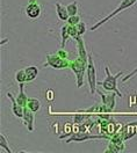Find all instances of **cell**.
I'll list each match as a JSON object with an SVG mask.
<instances>
[{
  "label": "cell",
  "instance_id": "cell-1",
  "mask_svg": "<svg viewBox=\"0 0 137 153\" xmlns=\"http://www.w3.org/2000/svg\"><path fill=\"white\" fill-rule=\"evenodd\" d=\"M105 72H106V78L102 81L98 82V84L101 85L106 92H114V93L118 94V97H122V93L120 92V89H118V79L123 74V71H120L118 73L113 76L110 70H109V67L106 65L105 66Z\"/></svg>",
  "mask_w": 137,
  "mask_h": 153
},
{
  "label": "cell",
  "instance_id": "cell-2",
  "mask_svg": "<svg viewBox=\"0 0 137 153\" xmlns=\"http://www.w3.org/2000/svg\"><path fill=\"white\" fill-rule=\"evenodd\" d=\"M87 64L88 59H84L79 56L74 60H72L70 64L71 71L76 74V78H77V87L78 88L84 86V76L87 70Z\"/></svg>",
  "mask_w": 137,
  "mask_h": 153
},
{
  "label": "cell",
  "instance_id": "cell-3",
  "mask_svg": "<svg viewBox=\"0 0 137 153\" xmlns=\"http://www.w3.org/2000/svg\"><path fill=\"white\" fill-rule=\"evenodd\" d=\"M136 2H137V0H121V2L118 4V7L113 10L110 14H108L107 16H105L102 20L98 21L95 25H93V26L91 27V30H92V31H94L95 29H98L99 27H101L102 25H105V23H106V22H108L109 20H112L113 18H115L116 15H118L121 12L128 10V8H130V7H133V6H134Z\"/></svg>",
  "mask_w": 137,
  "mask_h": 153
},
{
  "label": "cell",
  "instance_id": "cell-4",
  "mask_svg": "<svg viewBox=\"0 0 137 153\" xmlns=\"http://www.w3.org/2000/svg\"><path fill=\"white\" fill-rule=\"evenodd\" d=\"M71 62L68 58H65L60 56L58 52L56 53H48L47 55V62L43 64V67H52L56 70H63V68H68Z\"/></svg>",
  "mask_w": 137,
  "mask_h": 153
},
{
  "label": "cell",
  "instance_id": "cell-5",
  "mask_svg": "<svg viewBox=\"0 0 137 153\" xmlns=\"http://www.w3.org/2000/svg\"><path fill=\"white\" fill-rule=\"evenodd\" d=\"M86 76H87V81L89 85V92L91 94L97 93V68L94 65V60H93V55L92 52L88 53V64H87V70H86Z\"/></svg>",
  "mask_w": 137,
  "mask_h": 153
},
{
  "label": "cell",
  "instance_id": "cell-6",
  "mask_svg": "<svg viewBox=\"0 0 137 153\" xmlns=\"http://www.w3.org/2000/svg\"><path fill=\"white\" fill-rule=\"evenodd\" d=\"M109 137L105 136V134H91L86 132V131H77L74 134L70 136V138L65 140V143L68 144L71 142H85V140H89V139H108Z\"/></svg>",
  "mask_w": 137,
  "mask_h": 153
},
{
  "label": "cell",
  "instance_id": "cell-7",
  "mask_svg": "<svg viewBox=\"0 0 137 153\" xmlns=\"http://www.w3.org/2000/svg\"><path fill=\"white\" fill-rule=\"evenodd\" d=\"M97 92H98L99 95L101 96V101H102V105L105 107V110L107 113H112L114 110V108H115V101H116L118 94L112 92V93H109V94L106 95V94L101 93L100 91H97Z\"/></svg>",
  "mask_w": 137,
  "mask_h": 153
},
{
  "label": "cell",
  "instance_id": "cell-8",
  "mask_svg": "<svg viewBox=\"0 0 137 153\" xmlns=\"http://www.w3.org/2000/svg\"><path fill=\"white\" fill-rule=\"evenodd\" d=\"M41 12H42L41 6L36 2V0H29L28 5L26 6V14H27V16L29 19L35 20L37 19V18H39Z\"/></svg>",
  "mask_w": 137,
  "mask_h": 153
},
{
  "label": "cell",
  "instance_id": "cell-9",
  "mask_svg": "<svg viewBox=\"0 0 137 153\" xmlns=\"http://www.w3.org/2000/svg\"><path fill=\"white\" fill-rule=\"evenodd\" d=\"M35 113L31 111L28 107H25L23 108V116H22V120H23V123L27 125V129L28 131H33L34 130V123H35Z\"/></svg>",
  "mask_w": 137,
  "mask_h": 153
},
{
  "label": "cell",
  "instance_id": "cell-10",
  "mask_svg": "<svg viewBox=\"0 0 137 153\" xmlns=\"http://www.w3.org/2000/svg\"><path fill=\"white\" fill-rule=\"evenodd\" d=\"M6 95L10 97V102H12V113H13V115L19 117V118H22V116H23V107H21L18 103L16 97H14L12 95V93H7Z\"/></svg>",
  "mask_w": 137,
  "mask_h": 153
},
{
  "label": "cell",
  "instance_id": "cell-11",
  "mask_svg": "<svg viewBox=\"0 0 137 153\" xmlns=\"http://www.w3.org/2000/svg\"><path fill=\"white\" fill-rule=\"evenodd\" d=\"M55 8H56V14H57V16H58L59 20H62V21H68V19L70 18V14H68L66 6L62 5L60 2H56V4H55Z\"/></svg>",
  "mask_w": 137,
  "mask_h": 153
},
{
  "label": "cell",
  "instance_id": "cell-12",
  "mask_svg": "<svg viewBox=\"0 0 137 153\" xmlns=\"http://www.w3.org/2000/svg\"><path fill=\"white\" fill-rule=\"evenodd\" d=\"M76 43H77V51H78V56L84 59H88V52L84 43V38L83 36H78L76 38Z\"/></svg>",
  "mask_w": 137,
  "mask_h": 153
},
{
  "label": "cell",
  "instance_id": "cell-13",
  "mask_svg": "<svg viewBox=\"0 0 137 153\" xmlns=\"http://www.w3.org/2000/svg\"><path fill=\"white\" fill-rule=\"evenodd\" d=\"M20 91H19V94L16 95V101H18V103H19L21 107H27V102H28V96L27 94L25 93V91H23V88H25V82H21L20 84Z\"/></svg>",
  "mask_w": 137,
  "mask_h": 153
},
{
  "label": "cell",
  "instance_id": "cell-14",
  "mask_svg": "<svg viewBox=\"0 0 137 153\" xmlns=\"http://www.w3.org/2000/svg\"><path fill=\"white\" fill-rule=\"evenodd\" d=\"M60 36H62L60 48L64 49L65 44H66L68 38L71 37V35H70V25H68V23H65V25H63V26H62V28H60Z\"/></svg>",
  "mask_w": 137,
  "mask_h": 153
},
{
  "label": "cell",
  "instance_id": "cell-15",
  "mask_svg": "<svg viewBox=\"0 0 137 153\" xmlns=\"http://www.w3.org/2000/svg\"><path fill=\"white\" fill-rule=\"evenodd\" d=\"M25 70H26V74H27V82L34 81L39 76V67L37 66L31 65V66L26 67Z\"/></svg>",
  "mask_w": 137,
  "mask_h": 153
},
{
  "label": "cell",
  "instance_id": "cell-16",
  "mask_svg": "<svg viewBox=\"0 0 137 153\" xmlns=\"http://www.w3.org/2000/svg\"><path fill=\"white\" fill-rule=\"evenodd\" d=\"M27 107L29 108L31 111L34 113H37L39 109H41V102H39V99H28V102H27Z\"/></svg>",
  "mask_w": 137,
  "mask_h": 153
},
{
  "label": "cell",
  "instance_id": "cell-17",
  "mask_svg": "<svg viewBox=\"0 0 137 153\" xmlns=\"http://www.w3.org/2000/svg\"><path fill=\"white\" fill-rule=\"evenodd\" d=\"M0 147H1L2 150H5L7 153H13V151L10 150V147L8 140L6 139V137H5V134H0Z\"/></svg>",
  "mask_w": 137,
  "mask_h": 153
},
{
  "label": "cell",
  "instance_id": "cell-18",
  "mask_svg": "<svg viewBox=\"0 0 137 153\" xmlns=\"http://www.w3.org/2000/svg\"><path fill=\"white\" fill-rule=\"evenodd\" d=\"M15 80L21 84V82H27V74H26V70L25 68H21L16 73H15Z\"/></svg>",
  "mask_w": 137,
  "mask_h": 153
},
{
  "label": "cell",
  "instance_id": "cell-19",
  "mask_svg": "<svg viewBox=\"0 0 137 153\" xmlns=\"http://www.w3.org/2000/svg\"><path fill=\"white\" fill-rule=\"evenodd\" d=\"M66 8H68V14H70V16L71 15H77L78 14V2L74 0V1H72V2H70L68 6H66Z\"/></svg>",
  "mask_w": 137,
  "mask_h": 153
},
{
  "label": "cell",
  "instance_id": "cell-20",
  "mask_svg": "<svg viewBox=\"0 0 137 153\" xmlns=\"http://www.w3.org/2000/svg\"><path fill=\"white\" fill-rule=\"evenodd\" d=\"M76 29H77V31H78V35L79 36H83L85 33H86V30H87V27H86V23L85 22H79L78 25H76Z\"/></svg>",
  "mask_w": 137,
  "mask_h": 153
},
{
  "label": "cell",
  "instance_id": "cell-21",
  "mask_svg": "<svg viewBox=\"0 0 137 153\" xmlns=\"http://www.w3.org/2000/svg\"><path fill=\"white\" fill-rule=\"evenodd\" d=\"M66 22H68V25H71V26H76V25H78L79 22H80V16H79L78 14L77 15H71Z\"/></svg>",
  "mask_w": 137,
  "mask_h": 153
},
{
  "label": "cell",
  "instance_id": "cell-22",
  "mask_svg": "<svg viewBox=\"0 0 137 153\" xmlns=\"http://www.w3.org/2000/svg\"><path fill=\"white\" fill-rule=\"evenodd\" d=\"M136 73H137V67H135L130 73H128L127 76H124L123 78H122V82H126V81H128V80H130L133 76L136 74Z\"/></svg>",
  "mask_w": 137,
  "mask_h": 153
}]
</instances>
